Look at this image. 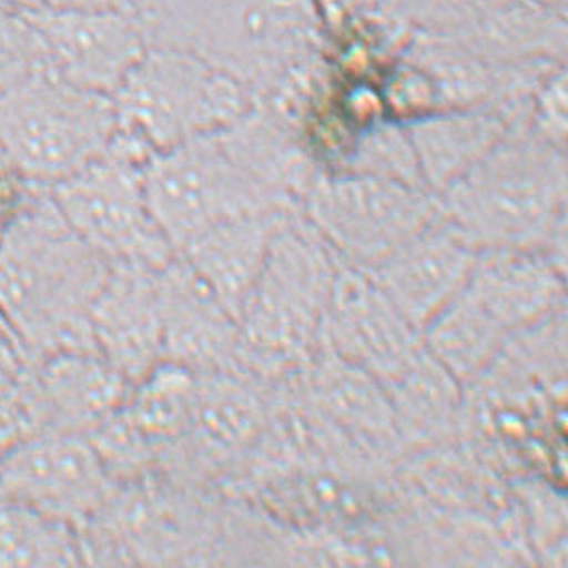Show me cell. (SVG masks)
<instances>
[{
    "mask_svg": "<svg viewBox=\"0 0 568 568\" xmlns=\"http://www.w3.org/2000/svg\"><path fill=\"white\" fill-rule=\"evenodd\" d=\"M109 265L49 191H22L0 232V317L32 364L57 352L95 349L91 310Z\"/></svg>",
    "mask_w": 568,
    "mask_h": 568,
    "instance_id": "cell-1",
    "label": "cell"
},
{
    "mask_svg": "<svg viewBox=\"0 0 568 568\" xmlns=\"http://www.w3.org/2000/svg\"><path fill=\"white\" fill-rule=\"evenodd\" d=\"M149 44L205 57L257 97L304 73L317 47L314 0H143Z\"/></svg>",
    "mask_w": 568,
    "mask_h": 568,
    "instance_id": "cell-2",
    "label": "cell"
},
{
    "mask_svg": "<svg viewBox=\"0 0 568 568\" xmlns=\"http://www.w3.org/2000/svg\"><path fill=\"white\" fill-rule=\"evenodd\" d=\"M116 133L113 97L32 69L0 87V175L49 190L99 158Z\"/></svg>",
    "mask_w": 568,
    "mask_h": 568,
    "instance_id": "cell-3",
    "label": "cell"
},
{
    "mask_svg": "<svg viewBox=\"0 0 568 568\" xmlns=\"http://www.w3.org/2000/svg\"><path fill=\"white\" fill-rule=\"evenodd\" d=\"M113 103L116 133L153 155L232 125L252 109L255 93L205 57L149 44Z\"/></svg>",
    "mask_w": 568,
    "mask_h": 568,
    "instance_id": "cell-4",
    "label": "cell"
},
{
    "mask_svg": "<svg viewBox=\"0 0 568 568\" xmlns=\"http://www.w3.org/2000/svg\"><path fill=\"white\" fill-rule=\"evenodd\" d=\"M453 225L464 240L520 243L552 232L567 191L565 149L527 123L446 187Z\"/></svg>",
    "mask_w": 568,
    "mask_h": 568,
    "instance_id": "cell-5",
    "label": "cell"
},
{
    "mask_svg": "<svg viewBox=\"0 0 568 568\" xmlns=\"http://www.w3.org/2000/svg\"><path fill=\"white\" fill-rule=\"evenodd\" d=\"M143 178L151 213L175 252L220 223L272 213L277 201L223 131L153 153Z\"/></svg>",
    "mask_w": 568,
    "mask_h": 568,
    "instance_id": "cell-6",
    "label": "cell"
},
{
    "mask_svg": "<svg viewBox=\"0 0 568 568\" xmlns=\"http://www.w3.org/2000/svg\"><path fill=\"white\" fill-rule=\"evenodd\" d=\"M149 155L116 135L111 145L49 193L74 232L109 264L165 267L175 250L161 232L145 193Z\"/></svg>",
    "mask_w": 568,
    "mask_h": 568,
    "instance_id": "cell-7",
    "label": "cell"
},
{
    "mask_svg": "<svg viewBox=\"0 0 568 568\" xmlns=\"http://www.w3.org/2000/svg\"><path fill=\"white\" fill-rule=\"evenodd\" d=\"M39 69L103 95L115 93L148 51V32L133 12L119 9L27 4Z\"/></svg>",
    "mask_w": 568,
    "mask_h": 568,
    "instance_id": "cell-8",
    "label": "cell"
},
{
    "mask_svg": "<svg viewBox=\"0 0 568 568\" xmlns=\"http://www.w3.org/2000/svg\"><path fill=\"white\" fill-rule=\"evenodd\" d=\"M115 488L83 434L37 432L0 456V498L34 506L77 528L103 508Z\"/></svg>",
    "mask_w": 568,
    "mask_h": 568,
    "instance_id": "cell-9",
    "label": "cell"
},
{
    "mask_svg": "<svg viewBox=\"0 0 568 568\" xmlns=\"http://www.w3.org/2000/svg\"><path fill=\"white\" fill-rule=\"evenodd\" d=\"M312 213L339 245L369 257L400 250L432 223L430 201L418 187L374 175L320 183Z\"/></svg>",
    "mask_w": 568,
    "mask_h": 568,
    "instance_id": "cell-10",
    "label": "cell"
},
{
    "mask_svg": "<svg viewBox=\"0 0 568 568\" xmlns=\"http://www.w3.org/2000/svg\"><path fill=\"white\" fill-rule=\"evenodd\" d=\"M159 270L111 264L93 302V346L126 379L148 374L163 342Z\"/></svg>",
    "mask_w": 568,
    "mask_h": 568,
    "instance_id": "cell-11",
    "label": "cell"
},
{
    "mask_svg": "<svg viewBox=\"0 0 568 568\" xmlns=\"http://www.w3.org/2000/svg\"><path fill=\"white\" fill-rule=\"evenodd\" d=\"M530 121V95L488 105L444 109L408 129L420 173L446 190L486 158L520 123Z\"/></svg>",
    "mask_w": 568,
    "mask_h": 568,
    "instance_id": "cell-12",
    "label": "cell"
},
{
    "mask_svg": "<svg viewBox=\"0 0 568 568\" xmlns=\"http://www.w3.org/2000/svg\"><path fill=\"white\" fill-rule=\"evenodd\" d=\"M47 430L91 434L126 404V378L97 349L57 352L32 364Z\"/></svg>",
    "mask_w": 568,
    "mask_h": 568,
    "instance_id": "cell-13",
    "label": "cell"
},
{
    "mask_svg": "<svg viewBox=\"0 0 568 568\" xmlns=\"http://www.w3.org/2000/svg\"><path fill=\"white\" fill-rule=\"evenodd\" d=\"M272 213L242 215L220 223L187 243L181 255L201 282L225 304H235L252 282L274 237Z\"/></svg>",
    "mask_w": 568,
    "mask_h": 568,
    "instance_id": "cell-14",
    "label": "cell"
},
{
    "mask_svg": "<svg viewBox=\"0 0 568 568\" xmlns=\"http://www.w3.org/2000/svg\"><path fill=\"white\" fill-rule=\"evenodd\" d=\"M84 565L79 528L34 506L0 498V567Z\"/></svg>",
    "mask_w": 568,
    "mask_h": 568,
    "instance_id": "cell-15",
    "label": "cell"
},
{
    "mask_svg": "<svg viewBox=\"0 0 568 568\" xmlns=\"http://www.w3.org/2000/svg\"><path fill=\"white\" fill-rule=\"evenodd\" d=\"M44 428L32 369L21 379L0 384V456Z\"/></svg>",
    "mask_w": 568,
    "mask_h": 568,
    "instance_id": "cell-16",
    "label": "cell"
},
{
    "mask_svg": "<svg viewBox=\"0 0 568 568\" xmlns=\"http://www.w3.org/2000/svg\"><path fill=\"white\" fill-rule=\"evenodd\" d=\"M530 125L538 135L565 149L567 138V64L550 69L530 95Z\"/></svg>",
    "mask_w": 568,
    "mask_h": 568,
    "instance_id": "cell-17",
    "label": "cell"
},
{
    "mask_svg": "<svg viewBox=\"0 0 568 568\" xmlns=\"http://www.w3.org/2000/svg\"><path fill=\"white\" fill-rule=\"evenodd\" d=\"M31 369V358L27 356L19 337L14 336L11 327L0 317V384L21 379Z\"/></svg>",
    "mask_w": 568,
    "mask_h": 568,
    "instance_id": "cell-18",
    "label": "cell"
},
{
    "mask_svg": "<svg viewBox=\"0 0 568 568\" xmlns=\"http://www.w3.org/2000/svg\"><path fill=\"white\" fill-rule=\"evenodd\" d=\"M27 190L21 183L9 180V178H0V220H4L12 207L17 205V201L21 200L22 191Z\"/></svg>",
    "mask_w": 568,
    "mask_h": 568,
    "instance_id": "cell-19",
    "label": "cell"
},
{
    "mask_svg": "<svg viewBox=\"0 0 568 568\" xmlns=\"http://www.w3.org/2000/svg\"><path fill=\"white\" fill-rule=\"evenodd\" d=\"M540 4H545L548 9H552V11L562 12V14H567L568 9V0H537Z\"/></svg>",
    "mask_w": 568,
    "mask_h": 568,
    "instance_id": "cell-20",
    "label": "cell"
},
{
    "mask_svg": "<svg viewBox=\"0 0 568 568\" xmlns=\"http://www.w3.org/2000/svg\"><path fill=\"white\" fill-rule=\"evenodd\" d=\"M7 2H12V4H22V7H27V4H37V2H41V0H7Z\"/></svg>",
    "mask_w": 568,
    "mask_h": 568,
    "instance_id": "cell-21",
    "label": "cell"
},
{
    "mask_svg": "<svg viewBox=\"0 0 568 568\" xmlns=\"http://www.w3.org/2000/svg\"><path fill=\"white\" fill-rule=\"evenodd\" d=\"M7 220V217H4ZM4 220H0V232H2V223H4Z\"/></svg>",
    "mask_w": 568,
    "mask_h": 568,
    "instance_id": "cell-22",
    "label": "cell"
},
{
    "mask_svg": "<svg viewBox=\"0 0 568 568\" xmlns=\"http://www.w3.org/2000/svg\"><path fill=\"white\" fill-rule=\"evenodd\" d=\"M0 178H4V175H0Z\"/></svg>",
    "mask_w": 568,
    "mask_h": 568,
    "instance_id": "cell-23",
    "label": "cell"
}]
</instances>
